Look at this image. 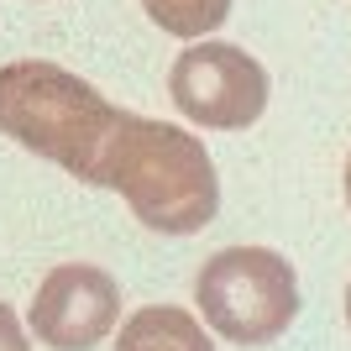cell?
<instances>
[{
    "label": "cell",
    "instance_id": "6da1fadb",
    "mask_svg": "<svg viewBox=\"0 0 351 351\" xmlns=\"http://www.w3.org/2000/svg\"><path fill=\"white\" fill-rule=\"evenodd\" d=\"M95 189L121 194L132 215L158 236H194L220 210V173L199 136L147 116H121L95 173Z\"/></svg>",
    "mask_w": 351,
    "mask_h": 351
},
{
    "label": "cell",
    "instance_id": "7a4b0ae2",
    "mask_svg": "<svg viewBox=\"0 0 351 351\" xmlns=\"http://www.w3.org/2000/svg\"><path fill=\"white\" fill-rule=\"evenodd\" d=\"M121 116L126 110H116L95 84L47 58H16L0 69V132L84 184H95Z\"/></svg>",
    "mask_w": 351,
    "mask_h": 351
},
{
    "label": "cell",
    "instance_id": "3957f363",
    "mask_svg": "<svg viewBox=\"0 0 351 351\" xmlns=\"http://www.w3.org/2000/svg\"><path fill=\"white\" fill-rule=\"evenodd\" d=\"M199 320L236 346H267L299 320V278L273 247H226L194 278Z\"/></svg>",
    "mask_w": 351,
    "mask_h": 351
},
{
    "label": "cell",
    "instance_id": "277c9868",
    "mask_svg": "<svg viewBox=\"0 0 351 351\" xmlns=\"http://www.w3.org/2000/svg\"><path fill=\"white\" fill-rule=\"evenodd\" d=\"M168 95L210 132H241L267 110V69L236 43H194L168 69Z\"/></svg>",
    "mask_w": 351,
    "mask_h": 351
},
{
    "label": "cell",
    "instance_id": "5b68a950",
    "mask_svg": "<svg viewBox=\"0 0 351 351\" xmlns=\"http://www.w3.org/2000/svg\"><path fill=\"white\" fill-rule=\"evenodd\" d=\"M27 325L47 351H95L121 325V283L95 263H63L37 283Z\"/></svg>",
    "mask_w": 351,
    "mask_h": 351
},
{
    "label": "cell",
    "instance_id": "8992f818",
    "mask_svg": "<svg viewBox=\"0 0 351 351\" xmlns=\"http://www.w3.org/2000/svg\"><path fill=\"white\" fill-rule=\"evenodd\" d=\"M116 351H215L205 336V320H194L178 304H147L121 325Z\"/></svg>",
    "mask_w": 351,
    "mask_h": 351
},
{
    "label": "cell",
    "instance_id": "52a82bcc",
    "mask_svg": "<svg viewBox=\"0 0 351 351\" xmlns=\"http://www.w3.org/2000/svg\"><path fill=\"white\" fill-rule=\"evenodd\" d=\"M142 11L173 37H205L210 43V32L226 27L231 0H142Z\"/></svg>",
    "mask_w": 351,
    "mask_h": 351
},
{
    "label": "cell",
    "instance_id": "ba28073f",
    "mask_svg": "<svg viewBox=\"0 0 351 351\" xmlns=\"http://www.w3.org/2000/svg\"><path fill=\"white\" fill-rule=\"evenodd\" d=\"M0 351H32V336H27V325L16 320V309L0 299Z\"/></svg>",
    "mask_w": 351,
    "mask_h": 351
},
{
    "label": "cell",
    "instance_id": "9c48e42d",
    "mask_svg": "<svg viewBox=\"0 0 351 351\" xmlns=\"http://www.w3.org/2000/svg\"><path fill=\"white\" fill-rule=\"evenodd\" d=\"M346 210H351V158H346Z\"/></svg>",
    "mask_w": 351,
    "mask_h": 351
},
{
    "label": "cell",
    "instance_id": "30bf717a",
    "mask_svg": "<svg viewBox=\"0 0 351 351\" xmlns=\"http://www.w3.org/2000/svg\"><path fill=\"white\" fill-rule=\"evenodd\" d=\"M346 325H351V283H346Z\"/></svg>",
    "mask_w": 351,
    "mask_h": 351
}]
</instances>
